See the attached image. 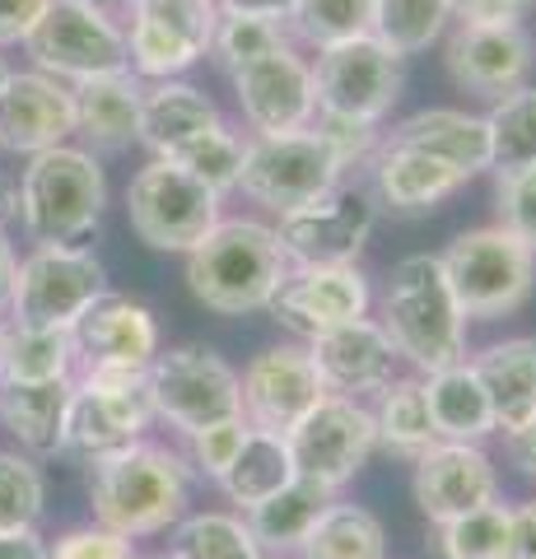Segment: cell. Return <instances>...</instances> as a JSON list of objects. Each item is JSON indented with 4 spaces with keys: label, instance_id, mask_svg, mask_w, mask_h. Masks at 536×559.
<instances>
[{
    "label": "cell",
    "instance_id": "obj_49",
    "mask_svg": "<svg viewBox=\"0 0 536 559\" xmlns=\"http://www.w3.org/2000/svg\"><path fill=\"white\" fill-rule=\"evenodd\" d=\"M51 0H0V47L24 43Z\"/></svg>",
    "mask_w": 536,
    "mask_h": 559
},
{
    "label": "cell",
    "instance_id": "obj_44",
    "mask_svg": "<svg viewBox=\"0 0 536 559\" xmlns=\"http://www.w3.org/2000/svg\"><path fill=\"white\" fill-rule=\"evenodd\" d=\"M313 135L326 145V154L350 173L359 164H369L373 159V150H378V140H383V131L373 127V121H355V117H336V112H318L313 117Z\"/></svg>",
    "mask_w": 536,
    "mask_h": 559
},
{
    "label": "cell",
    "instance_id": "obj_11",
    "mask_svg": "<svg viewBox=\"0 0 536 559\" xmlns=\"http://www.w3.org/2000/svg\"><path fill=\"white\" fill-rule=\"evenodd\" d=\"M219 205H224V197H215V191L201 187L196 178H187V173L168 159H150L145 168H135V178L127 182L131 234L154 252L187 257L224 219Z\"/></svg>",
    "mask_w": 536,
    "mask_h": 559
},
{
    "label": "cell",
    "instance_id": "obj_46",
    "mask_svg": "<svg viewBox=\"0 0 536 559\" xmlns=\"http://www.w3.org/2000/svg\"><path fill=\"white\" fill-rule=\"evenodd\" d=\"M495 201H499V224L536 252V164L517 173H499Z\"/></svg>",
    "mask_w": 536,
    "mask_h": 559
},
{
    "label": "cell",
    "instance_id": "obj_13",
    "mask_svg": "<svg viewBox=\"0 0 536 559\" xmlns=\"http://www.w3.org/2000/svg\"><path fill=\"white\" fill-rule=\"evenodd\" d=\"M219 24L215 0H131L127 57L135 80H182L196 61L211 57Z\"/></svg>",
    "mask_w": 536,
    "mask_h": 559
},
{
    "label": "cell",
    "instance_id": "obj_45",
    "mask_svg": "<svg viewBox=\"0 0 536 559\" xmlns=\"http://www.w3.org/2000/svg\"><path fill=\"white\" fill-rule=\"evenodd\" d=\"M243 439H248L243 415L219 419V425H211V429H196L192 439H187V466H192L196 476H205V480H219L224 471H229V462L238 457Z\"/></svg>",
    "mask_w": 536,
    "mask_h": 559
},
{
    "label": "cell",
    "instance_id": "obj_33",
    "mask_svg": "<svg viewBox=\"0 0 536 559\" xmlns=\"http://www.w3.org/2000/svg\"><path fill=\"white\" fill-rule=\"evenodd\" d=\"M294 480V457H289V443L281 433H262V429H248L238 457L229 462V471L215 480L224 489V499L234 503L238 513H252L257 503H266L271 495Z\"/></svg>",
    "mask_w": 536,
    "mask_h": 559
},
{
    "label": "cell",
    "instance_id": "obj_28",
    "mask_svg": "<svg viewBox=\"0 0 536 559\" xmlns=\"http://www.w3.org/2000/svg\"><path fill=\"white\" fill-rule=\"evenodd\" d=\"M219 121L224 117L215 108V98L187 80H154L141 94V145L154 159H168L178 145L219 127Z\"/></svg>",
    "mask_w": 536,
    "mask_h": 559
},
{
    "label": "cell",
    "instance_id": "obj_42",
    "mask_svg": "<svg viewBox=\"0 0 536 559\" xmlns=\"http://www.w3.org/2000/svg\"><path fill=\"white\" fill-rule=\"evenodd\" d=\"M275 47H289V28L285 20H257V14H219L215 38H211V57L224 70H238L257 57H266Z\"/></svg>",
    "mask_w": 536,
    "mask_h": 559
},
{
    "label": "cell",
    "instance_id": "obj_57",
    "mask_svg": "<svg viewBox=\"0 0 536 559\" xmlns=\"http://www.w3.org/2000/svg\"><path fill=\"white\" fill-rule=\"evenodd\" d=\"M5 80H10V61H5V57H0V84H5Z\"/></svg>",
    "mask_w": 536,
    "mask_h": 559
},
{
    "label": "cell",
    "instance_id": "obj_56",
    "mask_svg": "<svg viewBox=\"0 0 536 559\" xmlns=\"http://www.w3.org/2000/svg\"><path fill=\"white\" fill-rule=\"evenodd\" d=\"M5 341H10V326L0 322V369H5Z\"/></svg>",
    "mask_w": 536,
    "mask_h": 559
},
{
    "label": "cell",
    "instance_id": "obj_43",
    "mask_svg": "<svg viewBox=\"0 0 536 559\" xmlns=\"http://www.w3.org/2000/svg\"><path fill=\"white\" fill-rule=\"evenodd\" d=\"M47 503V480L20 452H0V532L38 527Z\"/></svg>",
    "mask_w": 536,
    "mask_h": 559
},
{
    "label": "cell",
    "instance_id": "obj_21",
    "mask_svg": "<svg viewBox=\"0 0 536 559\" xmlns=\"http://www.w3.org/2000/svg\"><path fill=\"white\" fill-rule=\"evenodd\" d=\"M410 466H415L410 476L415 503L434 527L499 499V471L480 443H434Z\"/></svg>",
    "mask_w": 536,
    "mask_h": 559
},
{
    "label": "cell",
    "instance_id": "obj_34",
    "mask_svg": "<svg viewBox=\"0 0 536 559\" xmlns=\"http://www.w3.org/2000/svg\"><path fill=\"white\" fill-rule=\"evenodd\" d=\"M303 559H388V532L369 509L332 499L299 546Z\"/></svg>",
    "mask_w": 536,
    "mask_h": 559
},
{
    "label": "cell",
    "instance_id": "obj_38",
    "mask_svg": "<svg viewBox=\"0 0 536 559\" xmlns=\"http://www.w3.org/2000/svg\"><path fill=\"white\" fill-rule=\"evenodd\" d=\"M172 555L178 559H266L252 540L243 513H187L172 532Z\"/></svg>",
    "mask_w": 536,
    "mask_h": 559
},
{
    "label": "cell",
    "instance_id": "obj_16",
    "mask_svg": "<svg viewBox=\"0 0 536 559\" xmlns=\"http://www.w3.org/2000/svg\"><path fill=\"white\" fill-rule=\"evenodd\" d=\"M234 98L252 135H294L308 131L318 117V90H313V61L289 47H275L266 57L229 70Z\"/></svg>",
    "mask_w": 536,
    "mask_h": 559
},
{
    "label": "cell",
    "instance_id": "obj_54",
    "mask_svg": "<svg viewBox=\"0 0 536 559\" xmlns=\"http://www.w3.org/2000/svg\"><path fill=\"white\" fill-rule=\"evenodd\" d=\"M20 219V178L14 173H0V234Z\"/></svg>",
    "mask_w": 536,
    "mask_h": 559
},
{
    "label": "cell",
    "instance_id": "obj_4",
    "mask_svg": "<svg viewBox=\"0 0 536 559\" xmlns=\"http://www.w3.org/2000/svg\"><path fill=\"white\" fill-rule=\"evenodd\" d=\"M108 210V178L94 150L57 145L20 173V224L33 242H84Z\"/></svg>",
    "mask_w": 536,
    "mask_h": 559
},
{
    "label": "cell",
    "instance_id": "obj_19",
    "mask_svg": "<svg viewBox=\"0 0 536 559\" xmlns=\"http://www.w3.org/2000/svg\"><path fill=\"white\" fill-rule=\"evenodd\" d=\"M238 396H243V425L262 433H285L326 396L318 369L303 345H266L238 373Z\"/></svg>",
    "mask_w": 536,
    "mask_h": 559
},
{
    "label": "cell",
    "instance_id": "obj_18",
    "mask_svg": "<svg viewBox=\"0 0 536 559\" xmlns=\"http://www.w3.org/2000/svg\"><path fill=\"white\" fill-rule=\"evenodd\" d=\"M369 308L373 285L359 266H289L266 312L308 345L322 331L369 318Z\"/></svg>",
    "mask_w": 536,
    "mask_h": 559
},
{
    "label": "cell",
    "instance_id": "obj_53",
    "mask_svg": "<svg viewBox=\"0 0 536 559\" xmlns=\"http://www.w3.org/2000/svg\"><path fill=\"white\" fill-rule=\"evenodd\" d=\"M219 14H257V20H285L289 0H215Z\"/></svg>",
    "mask_w": 536,
    "mask_h": 559
},
{
    "label": "cell",
    "instance_id": "obj_39",
    "mask_svg": "<svg viewBox=\"0 0 536 559\" xmlns=\"http://www.w3.org/2000/svg\"><path fill=\"white\" fill-rule=\"evenodd\" d=\"M509 532H513V503H486L476 513H462L434 527V555L439 559H509Z\"/></svg>",
    "mask_w": 536,
    "mask_h": 559
},
{
    "label": "cell",
    "instance_id": "obj_23",
    "mask_svg": "<svg viewBox=\"0 0 536 559\" xmlns=\"http://www.w3.org/2000/svg\"><path fill=\"white\" fill-rule=\"evenodd\" d=\"M75 364L84 369H150L159 355V322L141 299L127 294H103L84 308V318L71 326Z\"/></svg>",
    "mask_w": 536,
    "mask_h": 559
},
{
    "label": "cell",
    "instance_id": "obj_37",
    "mask_svg": "<svg viewBox=\"0 0 536 559\" xmlns=\"http://www.w3.org/2000/svg\"><path fill=\"white\" fill-rule=\"evenodd\" d=\"M486 127H490V168L495 173L532 168L536 164V84H523V90L490 103Z\"/></svg>",
    "mask_w": 536,
    "mask_h": 559
},
{
    "label": "cell",
    "instance_id": "obj_30",
    "mask_svg": "<svg viewBox=\"0 0 536 559\" xmlns=\"http://www.w3.org/2000/svg\"><path fill=\"white\" fill-rule=\"evenodd\" d=\"M75 396V378L61 382H0V425L33 457H61V429Z\"/></svg>",
    "mask_w": 536,
    "mask_h": 559
},
{
    "label": "cell",
    "instance_id": "obj_20",
    "mask_svg": "<svg viewBox=\"0 0 536 559\" xmlns=\"http://www.w3.org/2000/svg\"><path fill=\"white\" fill-rule=\"evenodd\" d=\"M75 135V94L71 84L43 75V70H10L0 84V150L43 154L71 145Z\"/></svg>",
    "mask_w": 536,
    "mask_h": 559
},
{
    "label": "cell",
    "instance_id": "obj_48",
    "mask_svg": "<svg viewBox=\"0 0 536 559\" xmlns=\"http://www.w3.org/2000/svg\"><path fill=\"white\" fill-rule=\"evenodd\" d=\"M457 24H523L536 0H448Z\"/></svg>",
    "mask_w": 536,
    "mask_h": 559
},
{
    "label": "cell",
    "instance_id": "obj_1",
    "mask_svg": "<svg viewBox=\"0 0 536 559\" xmlns=\"http://www.w3.org/2000/svg\"><path fill=\"white\" fill-rule=\"evenodd\" d=\"M192 476L187 457L164 443H131L112 457L90 462V509L94 522L117 536H159L178 527L192 503Z\"/></svg>",
    "mask_w": 536,
    "mask_h": 559
},
{
    "label": "cell",
    "instance_id": "obj_14",
    "mask_svg": "<svg viewBox=\"0 0 536 559\" xmlns=\"http://www.w3.org/2000/svg\"><path fill=\"white\" fill-rule=\"evenodd\" d=\"M289 457H294V476L313 480L322 489L341 495L359 471L373 457V415L365 401L350 396H322L299 425L285 433Z\"/></svg>",
    "mask_w": 536,
    "mask_h": 559
},
{
    "label": "cell",
    "instance_id": "obj_7",
    "mask_svg": "<svg viewBox=\"0 0 536 559\" xmlns=\"http://www.w3.org/2000/svg\"><path fill=\"white\" fill-rule=\"evenodd\" d=\"M24 51L33 57V70L71 84V90L84 80L131 70L127 24L98 0H51L24 38Z\"/></svg>",
    "mask_w": 536,
    "mask_h": 559
},
{
    "label": "cell",
    "instance_id": "obj_3",
    "mask_svg": "<svg viewBox=\"0 0 536 559\" xmlns=\"http://www.w3.org/2000/svg\"><path fill=\"white\" fill-rule=\"evenodd\" d=\"M289 261L275 248L271 224L238 215L219 219L192 252H187V289L219 318L271 308L275 289L285 285Z\"/></svg>",
    "mask_w": 536,
    "mask_h": 559
},
{
    "label": "cell",
    "instance_id": "obj_29",
    "mask_svg": "<svg viewBox=\"0 0 536 559\" xmlns=\"http://www.w3.org/2000/svg\"><path fill=\"white\" fill-rule=\"evenodd\" d=\"M420 388H425V411H429V425H434L439 443H486L495 433L490 396L466 359L448 364L439 373H425Z\"/></svg>",
    "mask_w": 536,
    "mask_h": 559
},
{
    "label": "cell",
    "instance_id": "obj_5",
    "mask_svg": "<svg viewBox=\"0 0 536 559\" xmlns=\"http://www.w3.org/2000/svg\"><path fill=\"white\" fill-rule=\"evenodd\" d=\"M439 261L466 322L513 318L536 289V252L523 238H513L504 224L462 229L439 252Z\"/></svg>",
    "mask_w": 536,
    "mask_h": 559
},
{
    "label": "cell",
    "instance_id": "obj_27",
    "mask_svg": "<svg viewBox=\"0 0 536 559\" xmlns=\"http://www.w3.org/2000/svg\"><path fill=\"white\" fill-rule=\"evenodd\" d=\"M75 135H84L94 150H131L141 145V94L145 80H135L131 70L122 75H103L75 84Z\"/></svg>",
    "mask_w": 536,
    "mask_h": 559
},
{
    "label": "cell",
    "instance_id": "obj_35",
    "mask_svg": "<svg viewBox=\"0 0 536 559\" xmlns=\"http://www.w3.org/2000/svg\"><path fill=\"white\" fill-rule=\"evenodd\" d=\"M448 24H453V5L448 0H373L369 38L406 61L434 47L448 33Z\"/></svg>",
    "mask_w": 536,
    "mask_h": 559
},
{
    "label": "cell",
    "instance_id": "obj_40",
    "mask_svg": "<svg viewBox=\"0 0 536 559\" xmlns=\"http://www.w3.org/2000/svg\"><path fill=\"white\" fill-rule=\"evenodd\" d=\"M71 369H75V341H71V331L10 326L0 382H61V378H71Z\"/></svg>",
    "mask_w": 536,
    "mask_h": 559
},
{
    "label": "cell",
    "instance_id": "obj_10",
    "mask_svg": "<svg viewBox=\"0 0 536 559\" xmlns=\"http://www.w3.org/2000/svg\"><path fill=\"white\" fill-rule=\"evenodd\" d=\"M378 229V201L365 182H336L326 197L275 215L271 234L289 266H359Z\"/></svg>",
    "mask_w": 536,
    "mask_h": 559
},
{
    "label": "cell",
    "instance_id": "obj_25",
    "mask_svg": "<svg viewBox=\"0 0 536 559\" xmlns=\"http://www.w3.org/2000/svg\"><path fill=\"white\" fill-rule=\"evenodd\" d=\"M462 187H466L462 173H453L439 159H429V154H420V150L392 145V140H378V150L369 159L373 201L396 210V215H420V210L448 201Z\"/></svg>",
    "mask_w": 536,
    "mask_h": 559
},
{
    "label": "cell",
    "instance_id": "obj_50",
    "mask_svg": "<svg viewBox=\"0 0 536 559\" xmlns=\"http://www.w3.org/2000/svg\"><path fill=\"white\" fill-rule=\"evenodd\" d=\"M509 559H536V499H527V503H513Z\"/></svg>",
    "mask_w": 536,
    "mask_h": 559
},
{
    "label": "cell",
    "instance_id": "obj_6",
    "mask_svg": "<svg viewBox=\"0 0 536 559\" xmlns=\"http://www.w3.org/2000/svg\"><path fill=\"white\" fill-rule=\"evenodd\" d=\"M108 294V271L84 242H33V252L14 261L10 318L28 331H71L84 308Z\"/></svg>",
    "mask_w": 536,
    "mask_h": 559
},
{
    "label": "cell",
    "instance_id": "obj_59",
    "mask_svg": "<svg viewBox=\"0 0 536 559\" xmlns=\"http://www.w3.org/2000/svg\"><path fill=\"white\" fill-rule=\"evenodd\" d=\"M150 559H178V555H172V550H168V555H150Z\"/></svg>",
    "mask_w": 536,
    "mask_h": 559
},
{
    "label": "cell",
    "instance_id": "obj_36",
    "mask_svg": "<svg viewBox=\"0 0 536 559\" xmlns=\"http://www.w3.org/2000/svg\"><path fill=\"white\" fill-rule=\"evenodd\" d=\"M243 154H248V135L229 127V121H219V127L201 131L187 145L172 150L168 164H178L187 178L211 187L215 197H229V191H238V178H243Z\"/></svg>",
    "mask_w": 536,
    "mask_h": 559
},
{
    "label": "cell",
    "instance_id": "obj_24",
    "mask_svg": "<svg viewBox=\"0 0 536 559\" xmlns=\"http://www.w3.org/2000/svg\"><path fill=\"white\" fill-rule=\"evenodd\" d=\"M383 140L429 154V159H439L453 173H462L466 182H472L476 173L490 168V127H486V117H480V112L420 108V112H410V117L396 121Z\"/></svg>",
    "mask_w": 536,
    "mask_h": 559
},
{
    "label": "cell",
    "instance_id": "obj_41",
    "mask_svg": "<svg viewBox=\"0 0 536 559\" xmlns=\"http://www.w3.org/2000/svg\"><path fill=\"white\" fill-rule=\"evenodd\" d=\"M373 20V0H289L285 28L313 51L365 38Z\"/></svg>",
    "mask_w": 536,
    "mask_h": 559
},
{
    "label": "cell",
    "instance_id": "obj_15",
    "mask_svg": "<svg viewBox=\"0 0 536 559\" xmlns=\"http://www.w3.org/2000/svg\"><path fill=\"white\" fill-rule=\"evenodd\" d=\"M313 90H318V112L355 117V121H383L396 98L406 90L402 57H392L383 43L369 33L336 47H322L313 57Z\"/></svg>",
    "mask_w": 536,
    "mask_h": 559
},
{
    "label": "cell",
    "instance_id": "obj_9",
    "mask_svg": "<svg viewBox=\"0 0 536 559\" xmlns=\"http://www.w3.org/2000/svg\"><path fill=\"white\" fill-rule=\"evenodd\" d=\"M150 406L154 419L192 439L196 429H211L219 419L243 415L238 396V369L211 345H172L159 349L150 364Z\"/></svg>",
    "mask_w": 536,
    "mask_h": 559
},
{
    "label": "cell",
    "instance_id": "obj_32",
    "mask_svg": "<svg viewBox=\"0 0 536 559\" xmlns=\"http://www.w3.org/2000/svg\"><path fill=\"white\" fill-rule=\"evenodd\" d=\"M369 415H373V439H378V448L392 452V457H402V462L425 457V452L439 443L434 425H429V411H425L420 373H406V378L396 373L388 388L378 392Z\"/></svg>",
    "mask_w": 536,
    "mask_h": 559
},
{
    "label": "cell",
    "instance_id": "obj_26",
    "mask_svg": "<svg viewBox=\"0 0 536 559\" xmlns=\"http://www.w3.org/2000/svg\"><path fill=\"white\" fill-rule=\"evenodd\" d=\"M495 411V433H517L536 415V336H504L466 359Z\"/></svg>",
    "mask_w": 536,
    "mask_h": 559
},
{
    "label": "cell",
    "instance_id": "obj_52",
    "mask_svg": "<svg viewBox=\"0 0 536 559\" xmlns=\"http://www.w3.org/2000/svg\"><path fill=\"white\" fill-rule=\"evenodd\" d=\"M0 559H47V540L38 536V527L0 532Z\"/></svg>",
    "mask_w": 536,
    "mask_h": 559
},
{
    "label": "cell",
    "instance_id": "obj_47",
    "mask_svg": "<svg viewBox=\"0 0 536 559\" xmlns=\"http://www.w3.org/2000/svg\"><path fill=\"white\" fill-rule=\"evenodd\" d=\"M47 559H141V555H135V540L90 522V527H71L65 536H57V546H47Z\"/></svg>",
    "mask_w": 536,
    "mask_h": 559
},
{
    "label": "cell",
    "instance_id": "obj_17",
    "mask_svg": "<svg viewBox=\"0 0 536 559\" xmlns=\"http://www.w3.org/2000/svg\"><path fill=\"white\" fill-rule=\"evenodd\" d=\"M443 66L457 90L499 103L504 94L532 84L536 43L523 24H457L448 33Z\"/></svg>",
    "mask_w": 536,
    "mask_h": 559
},
{
    "label": "cell",
    "instance_id": "obj_12",
    "mask_svg": "<svg viewBox=\"0 0 536 559\" xmlns=\"http://www.w3.org/2000/svg\"><path fill=\"white\" fill-rule=\"evenodd\" d=\"M341 178H345V168L326 154V145L308 127L294 135H248L238 191L252 205L271 210V215H289V210L326 197Z\"/></svg>",
    "mask_w": 536,
    "mask_h": 559
},
{
    "label": "cell",
    "instance_id": "obj_51",
    "mask_svg": "<svg viewBox=\"0 0 536 559\" xmlns=\"http://www.w3.org/2000/svg\"><path fill=\"white\" fill-rule=\"evenodd\" d=\"M509 462L523 471L527 480H536V415L517 433H509Z\"/></svg>",
    "mask_w": 536,
    "mask_h": 559
},
{
    "label": "cell",
    "instance_id": "obj_55",
    "mask_svg": "<svg viewBox=\"0 0 536 559\" xmlns=\"http://www.w3.org/2000/svg\"><path fill=\"white\" fill-rule=\"evenodd\" d=\"M14 248H10V238L0 234V308H5V299H10V280H14Z\"/></svg>",
    "mask_w": 536,
    "mask_h": 559
},
{
    "label": "cell",
    "instance_id": "obj_31",
    "mask_svg": "<svg viewBox=\"0 0 536 559\" xmlns=\"http://www.w3.org/2000/svg\"><path fill=\"white\" fill-rule=\"evenodd\" d=\"M332 499H336L332 489H322V485H313V480L294 476V480L281 489V495H271L266 503H257L252 513H243V522H248L252 540L262 546V555L285 559V555H299L303 536L313 532V522L322 518V509H326Z\"/></svg>",
    "mask_w": 536,
    "mask_h": 559
},
{
    "label": "cell",
    "instance_id": "obj_22",
    "mask_svg": "<svg viewBox=\"0 0 536 559\" xmlns=\"http://www.w3.org/2000/svg\"><path fill=\"white\" fill-rule=\"evenodd\" d=\"M308 359L318 369V382L326 396H350L365 401L369 392L378 396L396 378V345L388 341V331L378 326V318H359L313 336L303 345Z\"/></svg>",
    "mask_w": 536,
    "mask_h": 559
},
{
    "label": "cell",
    "instance_id": "obj_2",
    "mask_svg": "<svg viewBox=\"0 0 536 559\" xmlns=\"http://www.w3.org/2000/svg\"><path fill=\"white\" fill-rule=\"evenodd\" d=\"M396 355L415 364V373H439L466 359V318L448 289L439 252H410L392 266L383 289V318Z\"/></svg>",
    "mask_w": 536,
    "mask_h": 559
},
{
    "label": "cell",
    "instance_id": "obj_8",
    "mask_svg": "<svg viewBox=\"0 0 536 559\" xmlns=\"http://www.w3.org/2000/svg\"><path fill=\"white\" fill-rule=\"evenodd\" d=\"M154 425L150 369H84L61 429V457L98 462L145 439Z\"/></svg>",
    "mask_w": 536,
    "mask_h": 559
},
{
    "label": "cell",
    "instance_id": "obj_58",
    "mask_svg": "<svg viewBox=\"0 0 536 559\" xmlns=\"http://www.w3.org/2000/svg\"><path fill=\"white\" fill-rule=\"evenodd\" d=\"M98 5H131V0H98Z\"/></svg>",
    "mask_w": 536,
    "mask_h": 559
}]
</instances>
